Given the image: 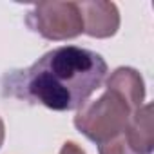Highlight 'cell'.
Here are the masks:
<instances>
[{"label":"cell","instance_id":"obj_1","mask_svg":"<svg viewBox=\"0 0 154 154\" xmlns=\"http://www.w3.org/2000/svg\"><path fill=\"white\" fill-rule=\"evenodd\" d=\"M107 62L96 51L60 45L47 51L33 65L2 78V93L51 111H78L107 78Z\"/></svg>","mask_w":154,"mask_h":154},{"label":"cell","instance_id":"obj_2","mask_svg":"<svg viewBox=\"0 0 154 154\" xmlns=\"http://www.w3.org/2000/svg\"><path fill=\"white\" fill-rule=\"evenodd\" d=\"M132 111L112 91H103L96 100L84 103L76 112L72 123L87 140L100 145L122 134L127 129Z\"/></svg>","mask_w":154,"mask_h":154},{"label":"cell","instance_id":"obj_3","mask_svg":"<svg viewBox=\"0 0 154 154\" xmlns=\"http://www.w3.org/2000/svg\"><path fill=\"white\" fill-rule=\"evenodd\" d=\"M29 29L45 40L62 42L84 33V20L78 2H44L26 15Z\"/></svg>","mask_w":154,"mask_h":154},{"label":"cell","instance_id":"obj_4","mask_svg":"<svg viewBox=\"0 0 154 154\" xmlns=\"http://www.w3.org/2000/svg\"><path fill=\"white\" fill-rule=\"evenodd\" d=\"M84 20V33L93 38H111L120 29V11L114 2L85 0L78 2Z\"/></svg>","mask_w":154,"mask_h":154},{"label":"cell","instance_id":"obj_5","mask_svg":"<svg viewBox=\"0 0 154 154\" xmlns=\"http://www.w3.org/2000/svg\"><path fill=\"white\" fill-rule=\"evenodd\" d=\"M105 89L116 93L134 112L145 102V82L134 67H118L105 78Z\"/></svg>","mask_w":154,"mask_h":154},{"label":"cell","instance_id":"obj_6","mask_svg":"<svg viewBox=\"0 0 154 154\" xmlns=\"http://www.w3.org/2000/svg\"><path fill=\"white\" fill-rule=\"evenodd\" d=\"M152 105L143 103L140 109H136L131 114V120L127 123V129L123 131L127 141L134 150L140 154H152L154 141H152Z\"/></svg>","mask_w":154,"mask_h":154},{"label":"cell","instance_id":"obj_7","mask_svg":"<svg viewBox=\"0 0 154 154\" xmlns=\"http://www.w3.org/2000/svg\"><path fill=\"white\" fill-rule=\"evenodd\" d=\"M98 152L100 154H140L138 150H134L131 147V143L127 141L123 132L114 136V138H111L105 143H100L98 145Z\"/></svg>","mask_w":154,"mask_h":154},{"label":"cell","instance_id":"obj_8","mask_svg":"<svg viewBox=\"0 0 154 154\" xmlns=\"http://www.w3.org/2000/svg\"><path fill=\"white\" fill-rule=\"evenodd\" d=\"M60 154H87L76 141H65L60 149Z\"/></svg>","mask_w":154,"mask_h":154},{"label":"cell","instance_id":"obj_9","mask_svg":"<svg viewBox=\"0 0 154 154\" xmlns=\"http://www.w3.org/2000/svg\"><path fill=\"white\" fill-rule=\"evenodd\" d=\"M4 138H6V125H4L2 118H0V147L4 145Z\"/></svg>","mask_w":154,"mask_h":154}]
</instances>
